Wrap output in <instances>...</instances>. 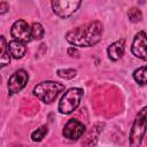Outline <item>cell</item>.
Returning a JSON list of instances; mask_svg holds the SVG:
<instances>
[{"mask_svg":"<svg viewBox=\"0 0 147 147\" xmlns=\"http://www.w3.org/2000/svg\"><path fill=\"white\" fill-rule=\"evenodd\" d=\"M103 25L99 21L88 22L67 32L65 39L69 44L79 47H91L101 40Z\"/></svg>","mask_w":147,"mask_h":147,"instance_id":"6da1fadb","label":"cell"},{"mask_svg":"<svg viewBox=\"0 0 147 147\" xmlns=\"http://www.w3.org/2000/svg\"><path fill=\"white\" fill-rule=\"evenodd\" d=\"M63 90H64V85L62 83L46 80V82H41L34 86L33 94L40 101H42L45 103H51L57 98V95Z\"/></svg>","mask_w":147,"mask_h":147,"instance_id":"7a4b0ae2","label":"cell"},{"mask_svg":"<svg viewBox=\"0 0 147 147\" xmlns=\"http://www.w3.org/2000/svg\"><path fill=\"white\" fill-rule=\"evenodd\" d=\"M147 130V106L136 116L130 131V147H140Z\"/></svg>","mask_w":147,"mask_h":147,"instance_id":"3957f363","label":"cell"},{"mask_svg":"<svg viewBox=\"0 0 147 147\" xmlns=\"http://www.w3.org/2000/svg\"><path fill=\"white\" fill-rule=\"evenodd\" d=\"M84 91L79 87H71L69 88L63 96L61 98V101L59 102V111L61 114L68 115L71 114L74 110L77 109V107L80 103V100L83 98Z\"/></svg>","mask_w":147,"mask_h":147,"instance_id":"277c9868","label":"cell"},{"mask_svg":"<svg viewBox=\"0 0 147 147\" xmlns=\"http://www.w3.org/2000/svg\"><path fill=\"white\" fill-rule=\"evenodd\" d=\"M80 3L78 0H54L51 2V6L55 15L61 18H67L78 9Z\"/></svg>","mask_w":147,"mask_h":147,"instance_id":"5b68a950","label":"cell"},{"mask_svg":"<svg viewBox=\"0 0 147 147\" xmlns=\"http://www.w3.org/2000/svg\"><path fill=\"white\" fill-rule=\"evenodd\" d=\"M29 80V75L25 70L23 69H20L17 71H15L8 79V92L9 94H15V93H18L20 91H22L26 83Z\"/></svg>","mask_w":147,"mask_h":147,"instance_id":"8992f818","label":"cell"},{"mask_svg":"<svg viewBox=\"0 0 147 147\" xmlns=\"http://www.w3.org/2000/svg\"><path fill=\"white\" fill-rule=\"evenodd\" d=\"M10 34L15 40L28 42L31 39V28L24 20H17L10 29Z\"/></svg>","mask_w":147,"mask_h":147,"instance_id":"52a82bcc","label":"cell"},{"mask_svg":"<svg viewBox=\"0 0 147 147\" xmlns=\"http://www.w3.org/2000/svg\"><path fill=\"white\" fill-rule=\"evenodd\" d=\"M132 54L141 60H147V36L144 31H139L132 41Z\"/></svg>","mask_w":147,"mask_h":147,"instance_id":"ba28073f","label":"cell"},{"mask_svg":"<svg viewBox=\"0 0 147 147\" xmlns=\"http://www.w3.org/2000/svg\"><path fill=\"white\" fill-rule=\"evenodd\" d=\"M85 132V126L82 122H79L78 119H75V118H71L69 119L64 127H63V136L64 138L69 139V140H77L79 139Z\"/></svg>","mask_w":147,"mask_h":147,"instance_id":"9c48e42d","label":"cell"},{"mask_svg":"<svg viewBox=\"0 0 147 147\" xmlns=\"http://www.w3.org/2000/svg\"><path fill=\"white\" fill-rule=\"evenodd\" d=\"M124 51H125V41H124V39H119V40L113 42L108 47V49H107L108 57L111 61H117L124 55Z\"/></svg>","mask_w":147,"mask_h":147,"instance_id":"30bf717a","label":"cell"},{"mask_svg":"<svg viewBox=\"0 0 147 147\" xmlns=\"http://www.w3.org/2000/svg\"><path fill=\"white\" fill-rule=\"evenodd\" d=\"M8 49H9L10 56L14 59H22L26 53L25 42H22V41L15 40V39L8 44Z\"/></svg>","mask_w":147,"mask_h":147,"instance_id":"8fae6325","label":"cell"},{"mask_svg":"<svg viewBox=\"0 0 147 147\" xmlns=\"http://www.w3.org/2000/svg\"><path fill=\"white\" fill-rule=\"evenodd\" d=\"M0 65L5 67L7 64H9L10 62V53L8 49V44L6 42V39L3 36H0Z\"/></svg>","mask_w":147,"mask_h":147,"instance_id":"7c38bea8","label":"cell"},{"mask_svg":"<svg viewBox=\"0 0 147 147\" xmlns=\"http://www.w3.org/2000/svg\"><path fill=\"white\" fill-rule=\"evenodd\" d=\"M133 79L139 84V85H145L147 84V65L140 67L133 71Z\"/></svg>","mask_w":147,"mask_h":147,"instance_id":"4fadbf2b","label":"cell"},{"mask_svg":"<svg viewBox=\"0 0 147 147\" xmlns=\"http://www.w3.org/2000/svg\"><path fill=\"white\" fill-rule=\"evenodd\" d=\"M44 28L40 23H37L34 22L32 25H31V39H34V40H40L42 37H44Z\"/></svg>","mask_w":147,"mask_h":147,"instance_id":"5bb4252c","label":"cell"},{"mask_svg":"<svg viewBox=\"0 0 147 147\" xmlns=\"http://www.w3.org/2000/svg\"><path fill=\"white\" fill-rule=\"evenodd\" d=\"M47 132H48V127L46 125H42V126H40L39 129H37L36 131H33L31 133V139L33 141H36V142H39L45 138Z\"/></svg>","mask_w":147,"mask_h":147,"instance_id":"9a60e30c","label":"cell"},{"mask_svg":"<svg viewBox=\"0 0 147 147\" xmlns=\"http://www.w3.org/2000/svg\"><path fill=\"white\" fill-rule=\"evenodd\" d=\"M127 16H129V20H130L131 22H133V23L140 22L141 18H142V14H141L140 9L137 8V7H132V8H130L129 11H127Z\"/></svg>","mask_w":147,"mask_h":147,"instance_id":"2e32d148","label":"cell"},{"mask_svg":"<svg viewBox=\"0 0 147 147\" xmlns=\"http://www.w3.org/2000/svg\"><path fill=\"white\" fill-rule=\"evenodd\" d=\"M57 75L61 78L64 79H71L76 76V70L75 69H59L57 70Z\"/></svg>","mask_w":147,"mask_h":147,"instance_id":"e0dca14e","label":"cell"},{"mask_svg":"<svg viewBox=\"0 0 147 147\" xmlns=\"http://www.w3.org/2000/svg\"><path fill=\"white\" fill-rule=\"evenodd\" d=\"M8 10H9V5H8L6 1H1V2H0V14L3 15V14H6Z\"/></svg>","mask_w":147,"mask_h":147,"instance_id":"ac0fdd59","label":"cell"},{"mask_svg":"<svg viewBox=\"0 0 147 147\" xmlns=\"http://www.w3.org/2000/svg\"><path fill=\"white\" fill-rule=\"evenodd\" d=\"M68 54L70 55V56H78V51L76 49V47H70L69 49H68Z\"/></svg>","mask_w":147,"mask_h":147,"instance_id":"d6986e66","label":"cell"}]
</instances>
